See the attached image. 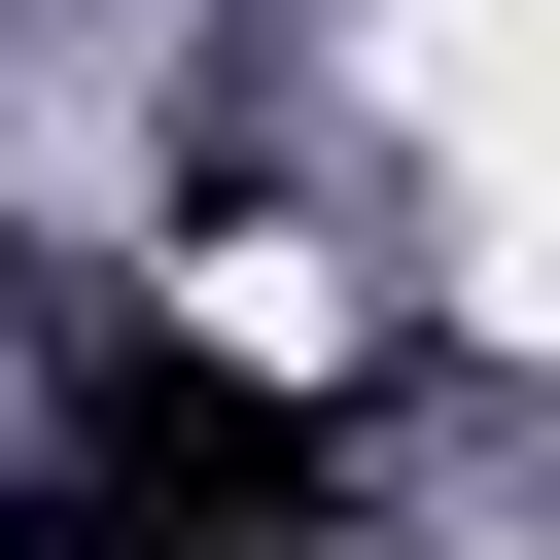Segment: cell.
<instances>
[{
	"label": "cell",
	"instance_id": "cell-1",
	"mask_svg": "<svg viewBox=\"0 0 560 560\" xmlns=\"http://www.w3.org/2000/svg\"><path fill=\"white\" fill-rule=\"evenodd\" d=\"M70 455H105L175 560H350V420H315V385H245V350H175V315H105Z\"/></svg>",
	"mask_w": 560,
	"mask_h": 560
},
{
	"label": "cell",
	"instance_id": "cell-2",
	"mask_svg": "<svg viewBox=\"0 0 560 560\" xmlns=\"http://www.w3.org/2000/svg\"><path fill=\"white\" fill-rule=\"evenodd\" d=\"M0 560H175V525H140L105 455H0Z\"/></svg>",
	"mask_w": 560,
	"mask_h": 560
},
{
	"label": "cell",
	"instance_id": "cell-3",
	"mask_svg": "<svg viewBox=\"0 0 560 560\" xmlns=\"http://www.w3.org/2000/svg\"><path fill=\"white\" fill-rule=\"evenodd\" d=\"M0 35H35V0H0Z\"/></svg>",
	"mask_w": 560,
	"mask_h": 560
},
{
	"label": "cell",
	"instance_id": "cell-4",
	"mask_svg": "<svg viewBox=\"0 0 560 560\" xmlns=\"http://www.w3.org/2000/svg\"><path fill=\"white\" fill-rule=\"evenodd\" d=\"M0 280H35V245H0Z\"/></svg>",
	"mask_w": 560,
	"mask_h": 560
}]
</instances>
